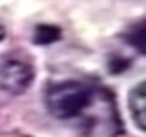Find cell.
Instances as JSON below:
<instances>
[{
	"label": "cell",
	"mask_w": 146,
	"mask_h": 137,
	"mask_svg": "<svg viewBox=\"0 0 146 137\" xmlns=\"http://www.w3.org/2000/svg\"><path fill=\"white\" fill-rule=\"evenodd\" d=\"M128 106H129V113H131L137 128L141 132H144L146 130V85L144 82H141L139 85H135L131 89V93L128 96Z\"/></svg>",
	"instance_id": "obj_4"
},
{
	"label": "cell",
	"mask_w": 146,
	"mask_h": 137,
	"mask_svg": "<svg viewBox=\"0 0 146 137\" xmlns=\"http://www.w3.org/2000/svg\"><path fill=\"white\" fill-rule=\"evenodd\" d=\"M61 39V30L54 24H39L33 32V43L35 45H52Z\"/></svg>",
	"instance_id": "obj_5"
},
{
	"label": "cell",
	"mask_w": 146,
	"mask_h": 137,
	"mask_svg": "<svg viewBox=\"0 0 146 137\" xmlns=\"http://www.w3.org/2000/svg\"><path fill=\"white\" fill-rule=\"evenodd\" d=\"M83 113H85V119H83L85 137H117L120 134V120L109 93L93 91L91 102L83 109Z\"/></svg>",
	"instance_id": "obj_2"
},
{
	"label": "cell",
	"mask_w": 146,
	"mask_h": 137,
	"mask_svg": "<svg viewBox=\"0 0 146 137\" xmlns=\"http://www.w3.org/2000/svg\"><path fill=\"white\" fill-rule=\"evenodd\" d=\"M126 41H128L129 45H133V47L143 54L144 52V26H143V22H141V24H135L126 33Z\"/></svg>",
	"instance_id": "obj_6"
},
{
	"label": "cell",
	"mask_w": 146,
	"mask_h": 137,
	"mask_svg": "<svg viewBox=\"0 0 146 137\" xmlns=\"http://www.w3.org/2000/svg\"><path fill=\"white\" fill-rule=\"evenodd\" d=\"M4 35H6V30H4V28H2V26H0V41H2V39H4Z\"/></svg>",
	"instance_id": "obj_7"
},
{
	"label": "cell",
	"mask_w": 146,
	"mask_h": 137,
	"mask_svg": "<svg viewBox=\"0 0 146 137\" xmlns=\"http://www.w3.org/2000/svg\"><path fill=\"white\" fill-rule=\"evenodd\" d=\"M33 80V68L21 59H7L0 65V87L11 94H21Z\"/></svg>",
	"instance_id": "obj_3"
},
{
	"label": "cell",
	"mask_w": 146,
	"mask_h": 137,
	"mask_svg": "<svg viewBox=\"0 0 146 137\" xmlns=\"http://www.w3.org/2000/svg\"><path fill=\"white\" fill-rule=\"evenodd\" d=\"M93 89L82 82H59L52 83L44 91V104L50 115L56 119H74L89 106Z\"/></svg>",
	"instance_id": "obj_1"
}]
</instances>
